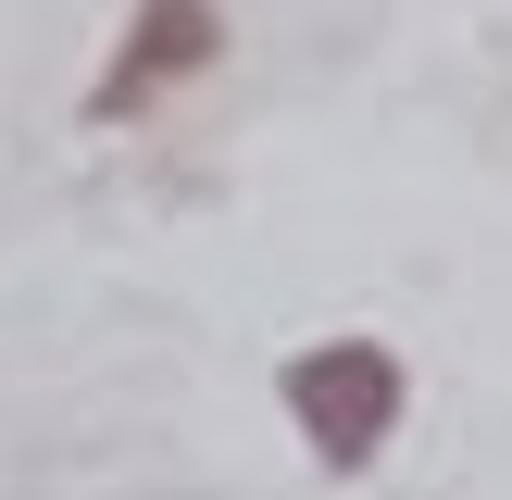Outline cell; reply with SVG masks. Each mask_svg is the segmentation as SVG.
Returning a JSON list of instances; mask_svg holds the SVG:
<instances>
[{
    "label": "cell",
    "mask_w": 512,
    "mask_h": 500,
    "mask_svg": "<svg viewBox=\"0 0 512 500\" xmlns=\"http://www.w3.org/2000/svg\"><path fill=\"white\" fill-rule=\"evenodd\" d=\"M288 425H300V450H313L325 475H363L375 450H388V425H400V350H375V338L300 350L288 363Z\"/></svg>",
    "instance_id": "obj_1"
},
{
    "label": "cell",
    "mask_w": 512,
    "mask_h": 500,
    "mask_svg": "<svg viewBox=\"0 0 512 500\" xmlns=\"http://www.w3.org/2000/svg\"><path fill=\"white\" fill-rule=\"evenodd\" d=\"M213 50H225V13H213V0H138L125 50L100 63V88H88V125H138L163 88L213 75Z\"/></svg>",
    "instance_id": "obj_2"
}]
</instances>
